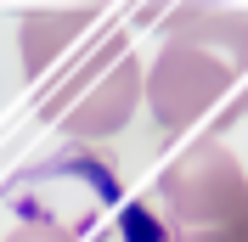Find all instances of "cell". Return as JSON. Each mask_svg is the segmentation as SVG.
<instances>
[{
    "mask_svg": "<svg viewBox=\"0 0 248 242\" xmlns=\"http://www.w3.org/2000/svg\"><path fill=\"white\" fill-rule=\"evenodd\" d=\"M6 242H79L68 226H51V220H29V226H17Z\"/></svg>",
    "mask_w": 248,
    "mask_h": 242,
    "instance_id": "5",
    "label": "cell"
},
{
    "mask_svg": "<svg viewBox=\"0 0 248 242\" xmlns=\"http://www.w3.org/2000/svg\"><path fill=\"white\" fill-rule=\"evenodd\" d=\"M141 85H147L141 57L124 40H108L96 57H85L57 85V96L46 102V119L57 130H68V136H85V141L119 136L141 107Z\"/></svg>",
    "mask_w": 248,
    "mask_h": 242,
    "instance_id": "3",
    "label": "cell"
},
{
    "mask_svg": "<svg viewBox=\"0 0 248 242\" xmlns=\"http://www.w3.org/2000/svg\"><path fill=\"white\" fill-rule=\"evenodd\" d=\"M170 242H226V237H170Z\"/></svg>",
    "mask_w": 248,
    "mask_h": 242,
    "instance_id": "6",
    "label": "cell"
},
{
    "mask_svg": "<svg viewBox=\"0 0 248 242\" xmlns=\"http://www.w3.org/2000/svg\"><path fill=\"white\" fill-rule=\"evenodd\" d=\"M141 96L164 130L237 124L248 113V17L226 6H175Z\"/></svg>",
    "mask_w": 248,
    "mask_h": 242,
    "instance_id": "1",
    "label": "cell"
},
{
    "mask_svg": "<svg viewBox=\"0 0 248 242\" xmlns=\"http://www.w3.org/2000/svg\"><path fill=\"white\" fill-rule=\"evenodd\" d=\"M158 203L175 237L248 242V169L220 141H192L158 175Z\"/></svg>",
    "mask_w": 248,
    "mask_h": 242,
    "instance_id": "2",
    "label": "cell"
},
{
    "mask_svg": "<svg viewBox=\"0 0 248 242\" xmlns=\"http://www.w3.org/2000/svg\"><path fill=\"white\" fill-rule=\"evenodd\" d=\"M91 23H96V6H34V12H23V23H17L23 74L29 79L46 74L51 62H57V51H68Z\"/></svg>",
    "mask_w": 248,
    "mask_h": 242,
    "instance_id": "4",
    "label": "cell"
}]
</instances>
